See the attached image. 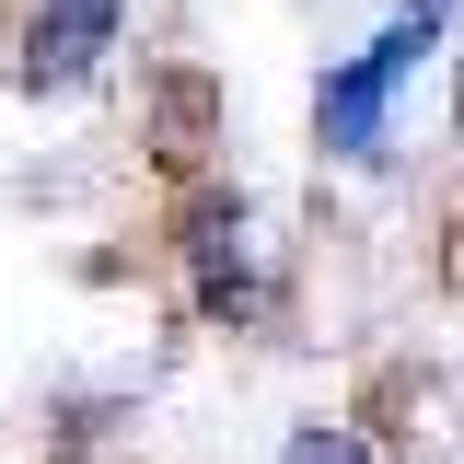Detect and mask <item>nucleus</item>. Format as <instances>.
<instances>
[{
	"mask_svg": "<svg viewBox=\"0 0 464 464\" xmlns=\"http://www.w3.org/2000/svg\"><path fill=\"white\" fill-rule=\"evenodd\" d=\"M430 35H441V12H406L395 35H372V47L325 82V151H372V140H383V93L430 58Z\"/></svg>",
	"mask_w": 464,
	"mask_h": 464,
	"instance_id": "nucleus-1",
	"label": "nucleus"
},
{
	"mask_svg": "<svg viewBox=\"0 0 464 464\" xmlns=\"http://www.w3.org/2000/svg\"><path fill=\"white\" fill-rule=\"evenodd\" d=\"M116 12L128 0H35V24H24V82L35 93H82L116 47Z\"/></svg>",
	"mask_w": 464,
	"mask_h": 464,
	"instance_id": "nucleus-2",
	"label": "nucleus"
}]
</instances>
